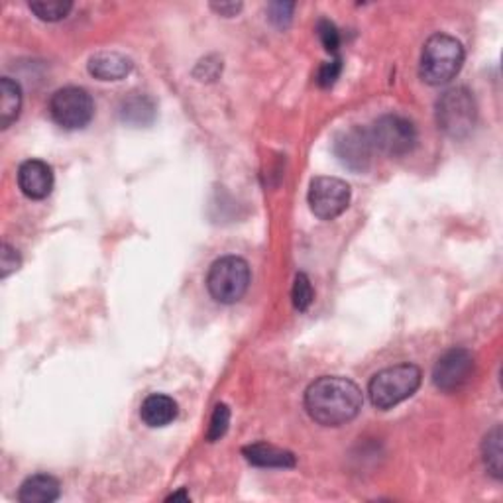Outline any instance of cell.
<instances>
[{"mask_svg":"<svg viewBox=\"0 0 503 503\" xmlns=\"http://www.w3.org/2000/svg\"><path fill=\"white\" fill-rule=\"evenodd\" d=\"M364 403L362 389L352 379L323 376L305 391V409L311 419L323 427L350 423Z\"/></svg>","mask_w":503,"mask_h":503,"instance_id":"6da1fadb","label":"cell"},{"mask_svg":"<svg viewBox=\"0 0 503 503\" xmlns=\"http://www.w3.org/2000/svg\"><path fill=\"white\" fill-rule=\"evenodd\" d=\"M464 64L462 44L448 34H435L423 45L419 75L427 85H445L458 75Z\"/></svg>","mask_w":503,"mask_h":503,"instance_id":"7a4b0ae2","label":"cell"},{"mask_svg":"<svg viewBox=\"0 0 503 503\" xmlns=\"http://www.w3.org/2000/svg\"><path fill=\"white\" fill-rule=\"evenodd\" d=\"M421 370L415 364H397L377 372L367 386L374 407L387 411L409 399L421 386Z\"/></svg>","mask_w":503,"mask_h":503,"instance_id":"3957f363","label":"cell"},{"mask_svg":"<svg viewBox=\"0 0 503 503\" xmlns=\"http://www.w3.org/2000/svg\"><path fill=\"white\" fill-rule=\"evenodd\" d=\"M437 125L447 136L454 140H462L470 136L476 120L478 106L472 93L466 87H452L438 96L437 101Z\"/></svg>","mask_w":503,"mask_h":503,"instance_id":"277c9868","label":"cell"},{"mask_svg":"<svg viewBox=\"0 0 503 503\" xmlns=\"http://www.w3.org/2000/svg\"><path fill=\"white\" fill-rule=\"evenodd\" d=\"M250 286L248 262L238 256H225L216 260L206 274V289L211 297L223 305H232L246 296Z\"/></svg>","mask_w":503,"mask_h":503,"instance_id":"5b68a950","label":"cell"},{"mask_svg":"<svg viewBox=\"0 0 503 503\" xmlns=\"http://www.w3.org/2000/svg\"><path fill=\"white\" fill-rule=\"evenodd\" d=\"M50 116L64 130H79L95 116V103L89 91L81 87H64L52 95Z\"/></svg>","mask_w":503,"mask_h":503,"instance_id":"8992f818","label":"cell"},{"mask_svg":"<svg viewBox=\"0 0 503 503\" xmlns=\"http://www.w3.org/2000/svg\"><path fill=\"white\" fill-rule=\"evenodd\" d=\"M367 134H370L374 148L391 157L409 154L417 144V130L413 122L399 115H386L377 118Z\"/></svg>","mask_w":503,"mask_h":503,"instance_id":"52a82bcc","label":"cell"},{"mask_svg":"<svg viewBox=\"0 0 503 503\" xmlns=\"http://www.w3.org/2000/svg\"><path fill=\"white\" fill-rule=\"evenodd\" d=\"M307 199H309L315 216L321 220H333L348 208L350 186L338 177H315Z\"/></svg>","mask_w":503,"mask_h":503,"instance_id":"ba28073f","label":"cell"},{"mask_svg":"<svg viewBox=\"0 0 503 503\" xmlns=\"http://www.w3.org/2000/svg\"><path fill=\"white\" fill-rule=\"evenodd\" d=\"M474 374V356L466 348H450L433 367V382L443 391H458Z\"/></svg>","mask_w":503,"mask_h":503,"instance_id":"9c48e42d","label":"cell"},{"mask_svg":"<svg viewBox=\"0 0 503 503\" xmlns=\"http://www.w3.org/2000/svg\"><path fill=\"white\" fill-rule=\"evenodd\" d=\"M372 140L367 130L350 128L340 132L335 140V154L340 159V164L352 171H366L372 159Z\"/></svg>","mask_w":503,"mask_h":503,"instance_id":"30bf717a","label":"cell"},{"mask_svg":"<svg viewBox=\"0 0 503 503\" xmlns=\"http://www.w3.org/2000/svg\"><path fill=\"white\" fill-rule=\"evenodd\" d=\"M18 187L28 199H45L54 189L52 167L42 159H28L18 169Z\"/></svg>","mask_w":503,"mask_h":503,"instance_id":"8fae6325","label":"cell"},{"mask_svg":"<svg viewBox=\"0 0 503 503\" xmlns=\"http://www.w3.org/2000/svg\"><path fill=\"white\" fill-rule=\"evenodd\" d=\"M132 71V61L118 52H99L89 59V73L101 81H120Z\"/></svg>","mask_w":503,"mask_h":503,"instance_id":"7c38bea8","label":"cell"},{"mask_svg":"<svg viewBox=\"0 0 503 503\" xmlns=\"http://www.w3.org/2000/svg\"><path fill=\"white\" fill-rule=\"evenodd\" d=\"M61 486L50 474H34L22 482L18 499L22 503H52L59 499Z\"/></svg>","mask_w":503,"mask_h":503,"instance_id":"4fadbf2b","label":"cell"},{"mask_svg":"<svg viewBox=\"0 0 503 503\" xmlns=\"http://www.w3.org/2000/svg\"><path fill=\"white\" fill-rule=\"evenodd\" d=\"M242 454L250 464L262 466V468H293L297 462L296 457H293V452L267 443H254L244 447Z\"/></svg>","mask_w":503,"mask_h":503,"instance_id":"5bb4252c","label":"cell"},{"mask_svg":"<svg viewBox=\"0 0 503 503\" xmlns=\"http://www.w3.org/2000/svg\"><path fill=\"white\" fill-rule=\"evenodd\" d=\"M140 417L152 428L166 427L177 417V403L164 394L148 396L140 407Z\"/></svg>","mask_w":503,"mask_h":503,"instance_id":"9a60e30c","label":"cell"},{"mask_svg":"<svg viewBox=\"0 0 503 503\" xmlns=\"http://www.w3.org/2000/svg\"><path fill=\"white\" fill-rule=\"evenodd\" d=\"M22 108V89L20 85L10 79H0V128L6 130L20 115Z\"/></svg>","mask_w":503,"mask_h":503,"instance_id":"2e32d148","label":"cell"},{"mask_svg":"<svg viewBox=\"0 0 503 503\" xmlns=\"http://www.w3.org/2000/svg\"><path fill=\"white\" fill-rule=\"evenodd\" d=\"M120 116L128 125L146 126L156 116V106L146 95H132L120 105Z\"/></svg>","mask_w":503,"mask_h":503,"instance_id":"e0dca14e","label":"cell"},{"mask_svg":"<svg viewBox=\"0 0 503 503\" xmlns=\"http://www.w3.org/2000/svg\"><path fill=\"white\" fill-rule=\"evenodd\" d=\"M501 427L496 425L492 431L484 437L482 443V457L488 472L492 474L496 480H501L503 470V450H501Z\"/></svg>","mask_w":503,"mask_h":503,"instance_id":"ac0fdd59","label":"cell"},{"mask_svg":"<svg viewBox=\"0 0 503 503\" xmlns=\"http://www.w3.org/2000/svg\"><path fill=\"white\" fill-rule=\"evenodd\" d=\"M73 5L69 0H34L30 3V10L35 16L45 22H57L69 15Z\"/></svg>","mask_w":503,"mask_h":503,"instance_id":"d6986e66","label":"cell"},{"mask_svg":"<svg viewBox=\"0 0 503 503\" xmlns=\"http://www.w3.org/2000/svg\"><path fill=\"white\" fill-rule=\"evenodd\" d=\"M291 297H293V307H296L297 311H307L311 307L315 291H313V286H311V279L307 277L305 274L296 276V284H293Z\"/></svg>","mask_w":503,"mask_h":503,"instance_id":"ffe728a7","label":"cell"},{"mask_svg":"<svg viewBox=\"0 0 503 503\" xmlns=\"http://www.w3.org/2000/svg\"><path fill=\"white\" fill-rule=\"evenodd\" d=\"M228 425H230V409L228 405L225 403H218L215 411H213V417H211V423H208V431H206V440H211V443H215V440L223 438L228 431Z\"/></svg>","mask_w":503,"mask_h":503,"instance_id":"44dd1931","label":"cell"},{"mask_svg":"<svg viewBox=\"0 0 503 503\" xmlns=\"http://www.w3.org/2000/svg\"><path fill=\"white\" fill-rule=\"evenodd\" d=\"M317 35L323 42L325 50L330 54H337L340 47V34L338 28L330 20H318L317 24Z\"/></svg>","mask_w":503,"mask_h":503,"instance_id":"7402d4cb","label":"cell"},{"mask_svg":"<svg viewBox=\"0 0 503 503\" xmlns=\"http://www.w3.org/2000/svg\"><path fill=\"white\" fill-rule=\"evenodd\" d=\"M342 71V59L335 57L333 61H325V64L317 71L318 87H333Z\"/></svg>","mask_w":503,"mask_h":503,"instance_id":"603a6c76","label":"cell"},{"mask_svg":"<svg viewBox=\"0 0 503 503\" xmlns=\"http://www.w3.org/2000/svg\"><path fill=\"white\" fill-rule=\"evenodd\" d=\"M293 10H296V5L293 3H272L267 6V15L277 28H286L291 22Z\"/></svg>","mask_w":503,"mask_h":503,"instance_id":"cb8c5ba5","label":"cell"},{"mask_svg":"<svg viewBox=\"0 0 503 503\" xmlns=\"http://www.w3.org/2000/svg\"><path fill=\"white\" fill-rule=\"evenodd\" d=\"M0 267H3V277L5 279L20 267V256L15 248L10 246L8 242H3V252H0Z\"/></svg>","mask_w":503,"mask_h":503,"instance_id":"d4e9b609","label":"cell"},{"mask_svg":"<svg viewBox=\"0 0 503 503\" xmlns=\"http://www.w3.org/2000/svg\"><path fill=\"white\" fill-rule=\"evenodd\" d=\"M211 8H213L215 12H218L220 16L230 18V16H236V15H238V12L242 10V5H240V3H220V5H218V3H213Z\"/></svg>","mask_w":503,"mask_h":503,"instance_id":"484cf974","label":"cell"},{"mask_svg":"<svg viewBox=\"0 0 503 503\" xmlns=\"http://www.w3.org/2000/svg\"><path fill=\"white\" fill-rule=\"evenodd\" d=\"M177 499H183V501H189V496L186 492H179V494H174V496H169L167 501H177Z\"/></svg>","mask_w":503,"mask_h":503,"instance_id":"4316f807","label":"cell"}]
</instances>
